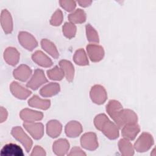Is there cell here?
<instances>
[{
  "label": "cell",
  "mask_w": 156,
  "mask_h": 156,
  "mask_svg": "<svg viewBox=\"0 0 156 156\" xmlns=\"http://www.w3.org/2000/svg\"><path fill=\"white\" fill-rule=\"evenodd\" d=\"M119 127L127 124H135L137 121L136 115L129 109H121L112 118Z\"/></svg>",
  "instance_id": "6da1fadb"
},
{
  "label": "cell",
  "mask_w": 156,
  "mask_h": 156,
  "mask_svg": "<svg viewBox=\"0 0 156 156\" xmlns=\"http://www.w3.org/2000/svg\"><path fill=\"white\" fill-rule=\"evenodd\" d=\"M154 143L152 136L146 132L143 133L135 143L134 147L138 152H144L148 151Z\"/></svg>",
  "instance_id": "7a4b0ae2"
},
{
  "label": "cell",
  "mask_w": 156,
  "mask_h": 156,
  "mask_svg": "<svg viewBox=\"0 0 156 156\" xmlns=\"http://www.w3.org/2000/svg\"><path fill=\"white\" fill-rule=\"evenodd\" d=\"M12 135L23 145L27 152L30 151L32 146V141L21 127L18 126L13 127L12 130Z\"/></svg>",
  "instance_id": "3957f363"
},
{
  "label": "cell",
  "mask_w": 156,
  "mask_h": 156,
  "mask_svg": "<svg viewBox=\"0 0 156 156\" xmlns=\"http://www.w3.org/2000/svg\"><path fill=\"white\" fill-rule=\"evenodd\" d=\"M104 134L109 139L114 140L118 137L119 131L117 126L107 118L101 125L100 129Z\"/></svg>",
  "instance_id": "277c9868"
},
{
  "label": "cell",
  "mask_w": 156,
  "mask_h": 156,
  "mask_svg": "<svg viewBox=\"0 0 156 156\" xmlns=\"http://www.w3.org/2000/svg\"><path fill=\"white\" fill-rule=\"evenodd\" d=\"M23 126L34 139L38 140L43 136L44 133V127L41 123L25 122L23 124Z\"/></svg>",
  "instance_id": "5b68a950"
},
{
  "label": "cell",
  "mask_w": 156,
  "mask_h": 156,
  "mask_svg": "<svg viewBox=\"0 0 156 156\" xmlns=\"http://www.w3.org/2000/svg\"><path fill=\"white\" fill-rule=\"evenodd\" d=\"M80 143L83 148L89 151H94L98 147L96 135L92 132L83 134L80 138Z\"/></svg>",
  "instance_id": "8992f818"
},
{
  "label": "cell",
  "mask_w": 156,
  "mask_h": 156,
  "mask_svg": "<svg viewBox=\"0 0 156 156\" xmlns=\"http://www.w3.org/2000/svg\"><path fill=\"white\" fill-rule=\"evenodd\" d=\"M90 98L96 104H103L107 99V93L104 88L99 85L93 86L90 91Z\"/></svg>",
  "instance_id": "52a82bcc"
},
{
  "label": "cell",
  "mask_w": 156,
  "mask_h": 156,
  "mask_svg": "<svg viewBox=\"0 0 156 156\" xmlns=\"http://www.w3.org/2000/svg\"><path fill=\"white\" fill-rule=\"evenodd\" d=\"M18 40L21 44L29 51H32L37 46L35 38L26 32H20L18 35Z\"/></svg>",
  "instance_id": "ba28073f"
},
{
  "label": "cell",
  "mask_w": 156,
  "mask_h": 156,
  "mask_svg": "<svg viewBox=\"0 0 156 156\" xmlns=\"http://www.w3.org/2000/svg\"><path fill=\"white\" fill-rule=\"evenodd\" d=\"M47 81L43 71L41 69H36L33 76L27 83V86L33 90H36Z\"/></svg>",
  "instance_id": "9c48e42d"
},
{
  "label": "cell",
  "mask_w": 156,
  "mask_h": 156,
  "mask_svg": "<svg viewBox=\"0 0 156 156\" xmlns=\"http://www.w3.org/2000/svg\"><path fill=\"white\" fill-rule=\"evenodd\" d=\"M24 155L21 147L13 143L5 144L1 151L2 156H23Z\"/></svg>",
  "instance_id": "30bf717a"
},
{
  "label": "cell",
  "mask_w": 156,
  "mask_h": 156,
  "mask_svg": "<svg viewBox=\"0 0 156 156\" xmlns=\"http://www.w3.org/2000/svg\"><path fill=\"white\" fill-rule=\"evenodd\" d=\"M87 50L91 61L96 62L102 59L104 52L103 48L98 45L89 44L87 46Z\"/></svg>",
  "instance_id": "8fae6325"
},
{
  "label": "cell",
  "mask_w": 156,
  "mask_h": 156,
  "mask_svg": "<svg viewBox=\"0 0 156 156\" xmlns=\"http://www.w3.org/2000/svg\"><path fill=\"white\" fill-rule=\"evenodd\" d=\"M12 93L17 98L24 99H26L30 94L31 91L24 88L16 82H13L10 87Z\"/></svg>",
  "instance_id": "7c38bea8"
},
{
  "label": "cell",
  "mask_w": 156,
  "mask_h": 156,
  "mask_svg": "<svg viewBox=\"0 0 156 156\" xmlns=\"http://www.w3.org/2000/svg\"><path fill=\"white\" fill-rule=\"evenodd\" d=\"M20 116L26 122H34L41 120L43 118V115L41 112L25 108L21 112Z\"/></svg>",
  "instance_id": "4fadbf2b"
},
{
  "label": "cell",
  "mask_w": 156,
  "mask_h": 156,
  "mask_svg": "<svg viewBox=\"0 0 156 156\" xmlns=\"http://www.w3.org/2000/svg\"><path fill=\"white\" fill-rule=\"evenodd\" d=\"M69 148V144L65 139H59L55 141L52 146L54 154L58 156H63L66 154Z\"/></svg>",
  "instance_id": "5bb4252c"
},
{
  "label": "cell",
  "mask_w": 156,
  "mask_h": 156,
  "mask_svg": "<svg viewBox=\"0 0 156 156\" xmlns=\"http://www.w3.org/2000/svg\"><path fill=\"white\" fill-rule=\"evenodd\" d=\"M4 58L9 65L14 66L16 65L19 61L20 54L15 48L9 47L4 51Z\"/></svg>",
  "instance_id": "9a60e30c"
},
{
  "label": "cell",
  "mask_w": 156,
  "mask_h": 156,
  "mask_svg": "<svg viewBox=\"0 0 156 156\" xmlns=\"http://www.w3.org/2000/svg\"><path fill=\"white\" fill-rule=\"evenodd\" d=\"M140 132V127L138 124H127L123 127L122 135L124 138L128 140H133Z\"/></svg>",
  "instance_id": "2e32d148"
},
{
  "label": "cell",
  "mask_w": 156,
  "mask_h": 156,
  "mask_svg": "<svg viewBox=\"0 0 156 156\" xmlns=\"http://www.w3.org/2000/svg\"><path fill=\"white\" fill-rule=\"evenodd\" d=\"M1 23L5 33H11L13 29L12 19L10 13L7 10H3L1 12Z\"/></svg>",
  "instance_id": "e0dca14e"
},
{
  "label": "cell",
  "mask_w": 156,
  "mask_h": 156,
  "mask_svg": "<svg viewBox=\"0 0 156 156\" xmlns=\"http://www.w3.org/2000/svg\"><path fill=\"white\" fill-rule=\"evenodd\" d=\"M82 131L81 124L77 121H71L65 127V133L69 137H77Z\"/></svg>",
  "instance_id": "ac0fdd59"
},
{
  "label": "cell",
  "mask_w": 156,
  "mask_h": 156,
  "mask_svg": "<svg viewBox=\"0 0 156 156\" xmlns=\"http://www.w3.org/2000/svg\"><path fill=\"white\" fill-rule=\"evenodd\" d=\"M32 70L25 65H21L13 71V76L21 81H26L31 75Z\"/></svg>",
  "instance_id": "d6986e66"
},
{
  "label": "cell",
  "mask_w": 156,
  "mask_h": 156,
  "mask_svg": "<svg viewBox=\"0 0 156 156\" xmlns=\"http://www.w3.org/2000/svg\"><path fill=\"white\" fill-rule=\"evenodd\" d=\"M32 58L36 63L43 67H50L52 65L51 60L40 51H36Z\"/></svg>",
  "instance_id": "ffe728a7"
},
{
  "label": "cell",
  "mask_w": 156,
  "mask_h": 156,
  "mask_svg": "<svg viewBox=\"0 0 156 156\" xmlns=\"http://www.w3.org/2000/svg\"><path fill=\"white\" fill-rule=\"evenodd\" d=\"M46 130L49 136L52 138H55L58 136L61 133L62 125L58 121L56 120L50 121L47 123Z\"/></svg>",
  "instance_id": "44dd1931"
},
{
  "label": "cell",
  "mask_w": 156,
  "mask_h": 156,
  "mask_svg": "<svg viewBox=\"0 0 156 156\" xmlns=\"http://www.w3.org/2000/svg\"><path fill=\"white\" fill-rule=\"evenodd\" d=\"M60 91V85L57 83H50L44 87L40 91V94L43 97H51L57 94Z\"/></svg>",
  "instance_id": "7402d4cb"
},
{
  "label": "cell",
  "mask_w": 156,
  "mask_h": 156,
  "mask_svg": "<svg viewBox=\"0 0 156 156\" xmlns=\"http://www.w3.org/2000/svg\"><path fill=\"white\" fill-rule=\"evenodd\" d=\"M118 147L120 152L125 156H132L134 154V150L130 142L124 138L121 139L118 143Z\"/></svg>",
  "instance_id": "603a6c76"
},
{
  "label": "cell",
  "mask_w": 156,
  "mask_h": 156,
  "mask_svg": "<svg viewBox=\"0 0 156 156\" xmlns=\"http://www.w3.org/2000/svg\"><path fill=\"white\" fill-rule=\"evenodd\" d=\"M59 65L62 69L64 74L68 81L71 82L74 77V66L72 63L65 60H62L60 62Z\"/></svg>",
  "instance_id": "cb8c5ba5"
},
{
  "label": "cell",
  "mask_w": 156,
  "mask_h": 156,
  "mask_svg": "<svg viewBox=\"0 0 156 156\" xmlns=\"http://www.w3.org/2000/svg\"><path fill=\"white\" fill-rule=\"evenodd\" d=\"M28 104L31 107L41 108L42 110H46L49 107L51 103L49 100L41 99L37 96H34L29 100Z\"/></svg>",
  "instance_id": "d4e9b609"
},
{
  "label": "cell",
  "mask_w": 156,
  "mask_h": 156,
  "mask_svg": "<svg viewBox=\"0 0 156 156\" xmlns=\"http://www.w3.org/2000/svg\"><path fill=\"white\" fill-rule=\"evenodd\" d=\"M41 44L42 48L52 57H53L55 58H58L59 54L54 43H52V42L46 39H43L41 40Z\"/></svg>",
  "instance_id": "484cf974"
},
{
  "label": "cell",
  "mask_w": 156,
  "mask_h": 156,
  "mask_svg": "<svg viewBox=\"0 0 156 156\" xmlns=\"http://www.w3.org/2000/svg\"><path fill=\"white\" fill-rule=\"evenodd\" d=\"M122 108V106L121 104L115 100L110 101L106 106V110L112 118Z\"/></svg>",
  "instance_id": "4316f807"
},
{
  "label": "cell",
  "mask_w": 156,
  "mask_h": 156,
  "mask_svg": "<svg viewBox=\"0 0 156 156\" xmlns=\"http://www.w3.org/2000/svg\"><path fill=\"white\" fill-rule=\"evenodd\" d=\"M68 19L73 23H82L85 21L86 16L83 10L77 9L76 12L68 16Z\"/></svg>",
  "instance_id": "83f0119b"
},
{
  "label": "cell",
  "mask_w": 156,
  "mask_h": 156,
  "mask_svg": "<svg viewBox=\"0 0 156 156\" xmlns=\"http://www.w3.org/2000/svg\"><path fill=\"white\" fill-rule=\"evenodd\" d=\"M74 60L75 63L79 65H87L88 64V60L86 54L83 49H80L77 50L74 55Z\"/></svg>",
  "instance_id": "f1b7e54d"
},
{
  "label": "cell",
  "mask_w": 156,
  "mask_h": 156,
  "mask_svg": "<svg viewBox=\"0 0 156 156\" xmlns=\"http://www.w3.org/2000/svg\"><path fill=\"white\" fill-rule=\"evenodd\" d=\"M48 77L52 80H60L62 79L64 76V73L62 69L58 66H55L53 69H49L47 71Z\"/></svg>",
  "instance_id": "f546056e"
},
{
  "label": "cell",
  "mask_w": 156,
  "mask_h": 156,
  "mask_svg": "<svg viewBox=\"0 0 156 156\" xmlns=\"http://www.w3.org/2000/svg\"><path fill=\"white\" fill-rule=\"evenodd\" d=\"M86 32L88 40L92 43H99V37L95 29L90 24L86 26Z\"/></svg>",
  "instance_id": "4dcf8cb0"
},
{
  "label": "cell",
  "mask_w": 156,
  "mask_h": 156,
  "mask_svg": "<svg viewBox=\"0 0 156 156\" xmlns=\"http://www.w3.org/2000/svg\"><path fill=\"white\" fill-rule=\"evenodd\" d=\"M76 32V27L74 24L70 23H66L63 26V34L68 38H73Z\"/></svg>",
  "instance_id": "1f68e13d"
},
{
  "label": "cell",
  "mask_w": 156,
  "mask_h": 156,
  "mask_svg": "<svg viewBox=\"0 0 156 156\" xmlns=\"http://www.w3.org/2000/svg\"><path fill=\"white\" fill-rule=\"evenodd\" d=\"M62 20L63 16L62 12L60 10H57L52 15L50 23L53 26H58L62 23Z\"/></svg>",
  "instance_id": "d6a6232c"
},
{
  "label": "cell",
  "mask_w": 156,
  "mask_h": 156,
  "mask_svg": "<svg viewBox=\"0 0 156 156\" xmlns=\"http://www.w3.org/2000/svg\"><path fill=\"white\" fill-rule=\"evenodd\" d=\"M32 156H45L46 155L45 151L40 146H35L30 154Z\"/></svg>",
  "instance_id": "836d02e7"
},
{
  "label": "cell",
  "mask_w": 156,
  "mask_h": 156,
  "mask_svg": "<svg viewBox=\"0 0 156 156\" xmlns=\"http://www.w3.org/2000/svg\"><path fill=\"white\" fill-rule=\"evenodd\" d=\"M60 3L62 7L66 11H72L76 6L74 2L73 1H61Z\"/></svg>",
  "instance_id": "e575fe53"
},
{
  "label": "cell",
  "mask_w": 156,
  "mask_h": 156,
  "mask_svg": "<svg viewBox=\"0 0 156 156\" xmlns=\"http://www.w3.org/2000/svg\"><path fill=\"white\" fill-rule=\"evenodd\" d=\"M68 155H86V154L80 148L74 147L68 154Z\"/></svg>",
  "instance_id": "d590c367"
},
{
  "label": "cell",
  "mask_w": 156,
  "mask_h": 156,
  "mask_svg": "<svg viewBox=\"0 0 156 156\" xmlns=\"http://www.w3.org/2000/svg\"><path fill=\"white\" fill-rule=\"evenodd\" d=\"M7 117V110L1 107V122H3Z\"/></svg>",
  "instance_id": "8d00e7d4"
}]
</instances>
